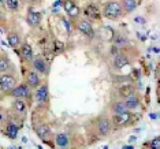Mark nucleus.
<instances>
[{"mask_svg": "<svg viewBox=\"0 0 160 149\" xmlns=\"http://www.w3.org/2000/svg\"><path fill=\"white\" fill-rule=\"evenodd\" d=\"M18 132H19V129H18L17 125H14V123H8L7 125V136L10 138H17Z\"/></svg>", "mask_w": 160, "mask_h": 149, "instance_id": "nucleus-24", "label": "nucleus"}, {"mask_svg": "<svg viewBox=\"0 0 160 149\" xmlns=\"http://www.w3.org/2000/svg\"><path fill=\"white\" fill-rule=\"evenodd\" d=\"M83 14H85V17H88L89 19H99L100 18L99 10H97V7L93 6V4L86 6L85 10H83Z\"/></svg>", "mask_w": 160, "mask_h": 149, "instance_id": "nucleus-12", "label": "nucleus"}, {"mask_svg": "<svg viewBox=\"0 0 160 149\" xmlns=\"http://www.w3.org/2000/svg\"><path fill=\"white\" fill-rule=\"evenodd\" d=\"M63 8H64V11H66L70 17H77L79 14L78 6L75 4L72 0H66V2H64V4H63Z\"/></svg>", "mask_w": 160, "mask_h": 149, "instance_id": "nucleus-11", "label": "nucleus"}, {"mask_svg": "<svg viewBox=\"0 0 160 149\" xmlns=\"http://www.w3.org/2000/svg\"><path fill=\"white\" fill-rule=\"evenodd\" d=\"M103 15L108 19L116 21V19H121V18L125 15V11L122 8V4L119 2H108L105 3L104 10H103Z\"/></svg>", "mask_w": 160, "mask_h": 149, "instance_id": "nucleus-1", "label": "nucleus"}, {"mask_svg": "<svg viewBox=\"0 0 160 149\" xmlns=\"http://www.w3.org/2000/svg\"><path fill=\"white\" fill-rule=\"evenodd\" d=\"M32 67H33V70L36 72H38V74H41V75H47L49 72L48 63H47L45 59L41 56H37V57L32 59Z\"/></svg>", "mask_w": 160, "mask_h": 149, "instance_id": "nucleus-4", "label": "nucleus"}, {"mask_svg": "<svg viewBox=\"0 0 160 149\" xmlns=\"http://www.w3.org/2000/svg\"><path fill=\"white\" fill-rule=\"evenodd\" d=\"M6 2V7L10 11H17L19 8V0H4Z\"/></svg>", "mask_w": 160, "mask_h": 149, "instance_id": "nucleus-26", "label": "nucleus"}, {"mask_svg": "<svg viewBox=\"0 0 160 149\" xmlns=\"http://www.w3.org/2000/svg\"><path fill=\"white\" fill-rule=\"evenodd\" d=\"M0 18H2V10H0Z\"/></svg>", "mask_w": 160, "mask_h": 149, "instance_id": "nucleus-30", "label": "nucleus"}, {"mask_svg": "<svg viewBox=\"0 0 160 149\" xmlns=\"http://www.w3.org/2000/svg\"><path fill=\"white\" fill-rule=\"evenodd\" d=\"M126 111H129V110L126 108L125 103H121V101H115V103H112V105H111V112H112V115L122 114V112H126Z\"/></svg>", "mask_w": 160, "mask_h": 149, "instance_id": "nucleus-20", "label": "nucleus"}, {"mask_svg": "<svg viewBox=\"0 0 160 149\" xmlns=\"http://www.w3.org/2000/svg\"><path fill=\"white\" fill-rule=\"evenodd\" d=\"M122 8L125 12H132L137 8L138 6V0H122Z\"/></svg>", "mask_w": 160, "mask_h": 149, "instance_id": "nucleus-18", "label": "nucleus"}, {"mask_svg": "<svg viewBox=\"0 0 160 149\" xmlns=\"http://www.w3.org/2000/svg\"><path fill=\"white\" fill-rule=\"evenodd\" d=\"M112 64H114L115 68H123L126 67L127 64H130V59L127 57L126 55H123V53H118V55L114 56V62H112Z\"/></svg>", "mask_w": 160, "mask_h": 149, "instance_id": "nucleus-10", "label": "nucleus"}, {"mask_svg": "<svg viewBox=\"0 0 160 149\" xmlns=\"http://www.w3.org/2000/svg\"><path fill=\"white\" fill-rule=\"evenodd\" d=\"M8 93L15 99H25L30 94V88L28 86V83H21V85H15Z\"/></svg>", "mask_w": 160, "mask_h": 149, "instance_id": "nucleus-5", "label": "nucleus"}, {"mask_svg": "<svg viewBox=\"0 0 160 149\" xmlns=\"http://www.w3.org/2000/svg\"><path fill=\"white\" fill-rule=\"evenodd\" d=\"M15 85H17V78L14 74L8 71L0 74V92L8 93Z\"/></svg>", "mask_w": 160, "mask_h": 149, "instance_id": "nucleus-2", "label": "nucleus"}, {"mask_svg": "<svg viewBox=\"0 0 160 149\" xmlns=\"http://www.w3.org/2000/svg\"><path fill=\"white\" fill-rule=\"evenodd\" d=\"M26 83L30 89H36L40 86L41 83V79H40V74L36 72L34 70H29L26 74Z\"/></svg>", "mask_w": 160, "mask_h": 149, "instance_id": "nucleus-7", "label": "nucleus"}, {"mask_svg": "<svg viewBox=\"0 0 160 149\" xmlns=\"http://www.w3.org/2000/svg\"><path fill=\"white\" fill-rule=\"evenodd\" d=\"M118 90H119V94H121L122 97H125V99L136 93V88H134L133 85H129V83H125V85L119 86Z\"/></svg>", "mask_w": 160, "mask_h": 149, "instance_id": "nucleus-15", "label": "nucleus"}, {"mask_svg": "<svg viewBox=\"0 0 160 149\" xmlns=\"http://www.w3.org/2000/svg\"><path fill=\"white\" fill-rule=\"evenodd\" d=\"M7 41H8L10 47L15 48V47H18L21 44V37H19V34H17V33H10L7 36Z\"/></svg>", "mask_w": 160, "mask_h": 149, "instance_id": "nucleus-22", "label": "nucleus"}, {"mask_svg": "<svg viewBox=\"0 0 160 149\" xmlns=\"http://www.w3.org/2000/svg\"><path fill=\"white\" fill-rule=\"evenodd\" d=\"M136 22H138V23H145V19H144V18H141V17H137L136 18Z\"/></svg>", "mask_w": 160, "mask_h": 149, "instance_id": "nucleus-28", "label": "nucleus"}, {"mask_svg": "<svg viewBox=\"0 0 160 149\" xmlns=\"http://www.w3.org/2000/svg\"><path fill=\"white\" fill-rule=\"evenodd\" d=\"M77 27H78V30L81 32L82 34H85V36H89V37H92V36L94 34L93 27H92V23H90L89 21H86V19H79L78 22H77Z\"/></svg>", "mask_w": 160, "mask_h": 149, "instance_id": "nucleus-8", "label": "nucleus"}, {"mask_svg": "<svg viewBox=\"0 0 160 149\" xmlns=\"http://www.w3.org/2000/svg\"><path fill=\"white\" fill-rule=\"evenodd\" d=\"M151 148H152V149H160V138H159V137H156V138H153V140H152Z\"/></svg>", "mask_w": 160, "mask_h": 149, "instance_id": "nucleus-27", "label": "nucleus"}, {"mask_svg": "<svg viewBox=\"0 0 160 149\" xmlns=\"http://www.w3.org/2000/svg\"><path fill=\"white\" fill-rule=\"evenodd\" d=\"M114 44L116 48H122V47H126L129 44V40H127L125 36H121V34H116L114 37Z\"/></svg>", "mask_w": 160, "mask_h": 149, "instance_id": "nucleus-23", "label": "nucleus"}, {"mask_svg": "<svg viewBox=\"0 0 160 149\" xmlns=\"http://www.w3.org/2000/svg\"><path fill=\"white\" fill-rule=\"evenodd\" d=\"M68 144H70V142H68L67 134L60 133V134H58V136H56V147H59V148H67Z\"/></svg>", "mask_w": 160, "mask_h": 149, "instance_id": "nucleus-21", "label": "nucleus"}, {"mask_svg": "<svg viewBox=\"0 0 160 149\" xmlns=\"http://www.w3.org/2000/svg\"><path fill=\"white\" fill-rule=\"evenodd\" d=\"M21 56L28 62H30L33 59V49H32V47L29 44H23L21 47Z\"/></svg>", "mask_w": 160, "mask_h": 149, "instance_id": "nucleus-19", "label": "nucleus"}, {"mask_svg": "<svg viewBox=\"0 0 160 149\" xmlns=\"http://www.w3.org/2000/svg\"><path fill=\"white\" fill-rule=\"evenodd\" d=\"M125 105H126V108H127L129 111L136 110L138 105H140V99H138L137 96H134V94H132V96L126 97V100H125Z\"/></svg>", "mask_w": 160, "mask_h": 149, "instance_id": "nucleus-16", "label": "nucleus"}, {"mask_svg": "<svg viewBox=\"0 0 160 149\" xmlns=\"http://www.w3.org/2000/svg\"><path fill=\"white\" fill-rule=\"evenodd\" d=\"M2 2H4V0H0V3H2Z\"/></svg>", "mask_w": 160, "mask_h": 149, "instance_id": "nucleus-31", "label": "nucleus"}, {"mask_svg": "<svg viewBox=\"0 0 160 149\" xmlns=\"http://www.w3.org/2000/svg\"><path fill=\"white\" fill-rule=\"evenodd\" d=\"M63 22H64V25H66V29H67V30H70V23H68L66 19H63Z\"/></svg>", "mask_w": 160, "mask_h": 149, "instance_id": "nucleus-29", "label": "nucleus"}, {"mask_svg": "<svg viewBox=\"0 0 160 149\" xmlns=\"http://www.w3.org/2000/svg\"><path fill=\"white\" fill-rule=\"evenodd\" d=\"M111 130H112L111 119L107 118V116H100V118L97 119V133H99V136H101V137L108 136V134L111 133Z\"/></svg>", "mask_w": 160, "mask_h": 149, "instance_id": "nucleus-3", "label": "nucleus"}, {"mask_svg": "<svg viewBox=\"0 0 160 149\" xmlns=\"http://www.w3.org/2000/svg\"><path fill=\"white\" fill-rule=\"evenodd\" d=\"M10 68H11V62H10L8 56H7L6 53H2V55H0V74L7 72Z\"/></svg>", "mask_w": 160, "mask_h": 149, "instance_id": "nucleus-17", "label": "nucleus"}, {"mask_svg": "<svg viewBox=\"0 0 160 149\" xmlns=\"http://www.w3.org/2000/svg\"><path fill=\"white\" fill-rule=\"evenodd\" d=\"M36 99L40 103H47L49 99V90H48V85H41L38 86V89L36 90Z\"/></svg>", "mask_w": 160, "mask_h": 149, "instance_id": "nucleus-9", "label": "nucleus"}, {"mask_svg": "<svg viewBox=\"0 0 160 149\" xmlns=\"http://www.w3.org/2000/svg\"><path fill=\"white\" fill-rule=\"evenodd\" d=\"M40 22H41V15H40V12H36V11H29L28 14V23L30 25V26H38Z\"/></svg>", "mask_w": 160, "mask_h": 149, "instance_id": "nucleus-14", "label": "nucleus"}, {"mask_svg": "<svg viewBox=\"0 0 160 149\" xmlns=\"http://www.w3.org/2000/svg\"><path fill=\"white\" fill-rule=\"evenodd\" d=\"M36 133H37V136L41 138V140L47 141L48 138H51V136H52V133H51V129L47 125H41L37 127V130H36Z\"/></svg>", "mask_w": 160, "mask_h": 149, "instance_id": "nucleus-13", "label": "nucleus"}, {"mask_svg": "<svg viewBox=\"0 0 160 149\" xmlns=\"http://www.w3.org/2000/svg\"><path fill=\"white\" fill-rule=\"evenodd\" d=\"M132 121V114H130L129 111L126 112H122V114H116L114 115V118H112V125L115 127H123V126H127Z\"/></svg>", "mask_w": 160, "mask_h": 149, "instance_id": "nucleus-6", "label": "nucleus"}, {"mask_svg": "<svg viewBox=\"0 0 160 149\" xmlns=\"http://www.w3.org/2000/svg\"><path fill=\"white\" fill-rule=\"evenodd\" d=\"M12 107H14V110H15L17 112H21V114H23L25 110H26V107H25V103L22 101V99H17V101H14Z\"/></svg>", "mask_w": 160, "mask_h": 149, "instance_id": "nucleus-25", "label": "nucleus"}]
</instances>
